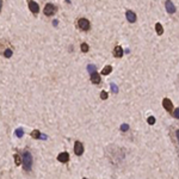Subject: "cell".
<instances>
[{
    "mask_svg": "<svg viewBox=\"0 0 179 179\" xmlns=\"http://www.w3.org/2000/svg\"><path fill=\"white\" fill-rule=\"evenodd\" d=\"M23 166H24V171L25 172H29L31 171V167H32V155L30 152L28 151H24L23 152Z\"/></svg>",
    "mask_w": 179,
    "mask_h": 179,
    "instance_id": "6da1fadb",
    "label": "cell"
},
{
    "mask_svg": "<svg viewBox=\"0 0 179 179\" xmlns=\"http://www.w3.org/2000/svg\"><path fill=\"white\" fill-rule=\"evenodd\" d=\"M78 28L81 31H88L90 28H91V24H90V22L86 19V18H80V19L78 21Z\"/></svg>",
    "mask_w": 179,
    "mask_h": 179,
    "instance_id": "7a4b0ae2",
    "label": "cell"
},
{
    "mask_svg": "<svg viewBox=\"0 0 179 179\" xmlns=\"http://www.w3.org/2000/svg\"><path fill=\"white\" fill-rule=\"evenodd\" d=\"M56 11H58V9H56V6L55 5H53V4H47L45 6H44V10H43V13L45 14V16H53V14H55L56 13Z\"/></svg>",
    "mask_w": 179,
    "mask_h": 179,
    "instance_id": "3957f363",
    "label": "cell"
},
{
    "mask_svg": "<svg viewBox=\"0 0 179 179\" xmlns=\"http://www.w3.org/2000/svg\"><path fill=\"white\" fill-rule=\"evenodd\" d=\"M28 5H29V10L33 13V14H37L40 12V6L38 4L33 1V0H28Z\"/></svg>",
    "mask_w": 179,
    "mask_h": 179,
    "instance_id": "277c9868",
    "label": "cell"
},
{
    "mask_svg": "<svg viewBox=\"0 0 179 179\" xmlns=\"http://www.w3.org/2000/svg\"><path fill=\"white\" fill-rule=\"evenodd\" d=\"M163 106H164V109H165L167 112L172 114V111H173V104H172L171 99L164 98V99H163Z\"/></svg>",
    "mask_w": 179,
    "mask_h": 179,
    "instance_id": "5b68a950",
    "label": "cell"
},
{
    "mask_svg": "<svg viewBox=\"0 0 179 179\" xmlns=\"http://www.w3.org/2000/svg\"><path fill=\"white\" fill-rule=\"evenodd\" d=\"M74 153L77 155H82V153H84V145L80 141H77L74 143Z\"/></svg>",
    "mask_w": 179,
    "mask_h": 179,
    "instance_id": "8992f818",
    "label": "cell"
},
{
    "mask_svg": "<svg viewBox=\"0 0 179 179\" xmlns=\"http://www.w3.org/2000/svg\"><path fill=\"white\" fill-rule=\"evenodd\" d=\"M165 9H166L167 13H170V14H173V13L175 12V6H174V4L171 1V0H166V3H165Z\"/></svg>",
    "mask_w": 179,
    "mask_h": 179,
    "instance_id": "52a82bcc",
    "label": "cell"
},
{
    "mask_svg": "<svg viewBox=\"0 0 179 179\" xmlns=\"http://www.w3.org/2000/svg\"><path fill=\"white\" fill-rule=\"evenodd\" d=\"M125 17H127V21L129 23H135L136 22V14H135V12H133L130 10L125 12Z\"/></svg>",
    "mask_w": 179,
    "mask_h": 179,
    "instance_id": "ba28073f",
    "label": "cell"
},
{
    "mask_svg": "<svg viewBox=\"0 0 179 179\" xmlns=\"http://www.w3.org/2000/svg\"><path fill=\"white\" fill-rule=\"evenodd\" d=\"M123 54H124L123 48H122L121 45H116V47H115V49H114V56L119 59V58H122V56H123Z\"/></svg>",
    "mask_w": 179,
    "mask_h": 179,
    "instance_id": "9c48e42d",
    "label": "cell"
},
{
    "mask_svg": "<svg viewBox=\"0 0 179 179\" xmlns=\"http://www.w3.org/2000/svg\"><path fill=\"white\" fill-rule=\"evenodd\" d=\"M100 81H102V79H100V75L97 73V70L93 72V73H91V82L98 85V84H100Z\"/></svg>",
    "mask_w": 179,
    "mask_h": 179,
    "instance_id": "30bf717a",
    "label": "cell"
},
{
    "mask_svg": "<svg viewBox=\"0 0 179 179\" xmlns=\"http://www.w3.org/2000/svg\"><path fill=\"white\" fill-rule=\"evenodd\" d=\"M58 160L60 161V163H67V161L69 160V154L67 152H62V153L59 154Z\"/></svg>",
    "mask_w": 179,
    "mask_h": 179,
    "instance_id": "8fae6325",
    "label": "cell"
},
{
    "mask_svg": "<svg viewBox=\"0 0 179 179\" xmlns=\"http://www.w3.org/2000/svg\"><path fill=\"white\" fill-rule=\"evenodd\" d=\"M155 31H156V33H158L159 36L164 33V28H163V25H161L160 23H156V24H155Z\"/></svg>",
    "mask_w": 179,
    "mask_h": 179,
    "instance_id": "7c38bea8",
    "label": "cell"
},
{
    "mask_svg": "<svg viewBox=\"0 0 179 179\" xmlns=\"http://www.w3.org/2000/svg\"><path fill=\"white\" fill-rule=\"evenodd\" d=\"M111 72H112V67H111V66H106V67L103 68L102 74H103V75H107V74H110Z\"/></svg>",
    "mask_w": 179,
    "mask_h": 179,
    "instance_id": "4fadbf2b",
    "label": "cell"
},
{
    "mask_svg": "<svg viewBox=\"0 0 179 179\" xmlns=\"http://www.w3.org/2000/svg\"><path fill=\"white\" fill-rule=\"evenodd\" d=\"M22 156L19 155V154H14V163H16V165L17 166H19L21 164H22Z\"/></svg>",
    "mask_w": 179,
    "mask_h": 179,
    "instance_id": "5bb4252c",
    "label": "cell"
},
{
    "mask_svg": "<svg viewBox=\"0 0 179 179\" xmlns=\"http://www.w3.org/2000/svg\"><path fill=\"white\" fill-rule=\"evenodd\" d=\"M31 137H32V139H36V140H38V139L41 137L40 130H33V131L31 133Z\"/></svg>",
    "mask_w": 179,
    "mask_h": 179,
    "instance_id": "9a60e30c",
    "label": "cell"
},
{
    "mask_svg": "<svg viewBox=\"0 0 179 179\" xmlns=\"http://www.w3.org/2000/svg\"><path fill=\"white\" fill-rule=\"evenodd\" d=\"M80 49H81V51H82V53H87V51H88V49H90V47H88V44H86V43H81Z\"/></svg>",
    "mask_w": 179,
    "mask_h": 179,
    "instance_id": "2e32d148",
    "label": "cell"
},
{
    "mask_svg": "<svg viewBox=\"0 0 179 179\" xmlns=\"http://www.w3.org/2000/svg\"><path fill=\"white\" fill-rule=\"evenodd\" d=\"M23 135H24V130H23L22 128H19V129L16 130V136H17V137H22Z\"/></svg>",
    "mask_w": 179,
    "mask_h": 179,
    "instance_id": "e0dca14e",
    "label": "cell"
},
{
    "mask_svg": "<svg viewBox=\"0 0 179 179\" xmlns=\"http://www.w3.org/2000/svg\"><path fill=\"white\" fill-rule=\"evenodd\" d=\"M4 56H5V58H11V56H12V50H11V49H6V50L4 51Z\"/></svg>",
    "mask_w": 179,
    "mask_h": 179,
    "instance_id": "ac0fdd59",
    "label": "cell"
},
{
    "mask_svg": "<svg viewBox=\"0 0 179 179\" xmlns=\"http://www.w3.org/2000/svg\"><path fill=\"white\" fill-rule=\"evenodd\" d=\"M87 70L90 72V74H91V73H93V72H96V67L93 65H88L87 66Z\"/></svg>",
    "mask_w": 179,
    "mask_h": 179,
    "instance_id": "d6986e66",
    "label": "cell"
},
{
    "mask_svg": "<svg viewBox=\"0 0 179 179\" xmlns=\"http://www.w3.org/2000/svg\"><path fill=\"white\" fill-rule=\"evenodd\" d=\"M107 97H109V94H107V92H105V91H102V92H100V98H102L103 100L107 99Z\"/></svg>",
    "mask_w": 179,
    "mask_h": 179,
    "instance_id": "ffe728a7",
    "label": "cell"
},
{
    "mask_svg": "<svg viewBox=\"0 0 179 179\" xmlns=\"http://www.w3.org/2000/svg\"><path fill=\"white\" fill-rule=\"evenodd\" d=\"M110 87H111V90H112V92H114V93H117V92H118V87H117L115 84H111Z\"/></svg>",
    "mask_w": 179,
    "mask_h": 179,
    "instance_id": "44dd1931",
    "label": "cell"
},
{
    "mask_svg": "<svg viewBox=\"0 0 179 179\" xmlns=\"http://www.w3.org/2000/svg\"><path fill=\"white\" fill-rule=\"evenodd\" d=\"M172 112H173V116H174V118L179 119V107H178V109H175V110H173Z\"/></svg>",
    "mask_w": 179,
    "mask_h": 179,
    "instance_id": "7402d4cb",
    "label": "cell"
},
{
    "mask_svg": "<svg viewBox=\"0 0 179 179\" xmlns=\"http://www.w3.org/2000/svg\"><path fill=\"white\" fill-rule=\"evenodd\" d=\"M128 129H129V125H128V124H122V125H121V130H122V131H127Z\"/></svg>",
    "mask_w": 179,
    "mask_h": 179,
    "instance_id": "603a6c76",
    "label": "cell"
},
{
    "mask_svg": "<svg viewBox=\"0 0 179 179\" xmlns=\"http://www.w3.org/2000/svg\"><path fill=\"white\" fill-rule=\"evenodd\" d=\"M147 122H148V124H154L155 123V118L153 117V116H151V117H148V119H147Z\"/></svg>",
    "mask_w": 179,
    "mask_h": 179,
    "instance_id": "cb8c5ba5",
    "label": "cell"
},
{
    "mask_svg": "<svg viewBox=\"0 0 179 179\" xmlns=\"http://www.w3.org/2000/svg\"><path fill=\"white\" fill-rule=\"evenodd\" d=\"M175 137H177V140L179 141V129H178V130L175 131Z\"/></svg>",
    "mask_w": 179,
    "mask_h": 179,
    "instance_id": "d4e9b609",
    "label": "cell"
},
{
    "mask_svg": "<svg viewBox=\"0 0 179 179\" xmlns=\"http://www.w3.org/2000/svg\"><path fill=\"white\" fill-rule=\"evenodd\" d=\"M40 139H42V140H45V139H47V135H44V134L42 135V134H41V137H40Z\"/></svg>",
    "mask_w": 179,
    "mask_h": 179,
    "instance_id": "484cf974",
    "label": "cell"
},
{
    "mask_svg": "<svg viewBox=\"0 0 179 179\" xmlns=\"http://www.w3.org/2000/svg\"><path fill=\"white\" fill-rule=\"evenodd\" d=\"M58 23H59V22H58V21H56V19H55V21H53V24H54V25H55V26H56V25H58Z\"/></svg>",
    "mask_w": 179,
    "mask_h": 179,
    "instance_id": "4316f807",
    "label": "cell"
},
{
    "mask_svg": "<svg viewBox=\"0 0 179 179\" xmlns=\"http://www.w3.org/2000/svg\"><path fill=\"white\" fill-rule=\"evenodd\" d=\"M1 9H3V0H0V11H1Z\"/></svg>",
    "mask_w": 179,
    "mask_h": 179,
    "instance_id": "83f0119b",
    "label": "cell"
}]
</instances>
